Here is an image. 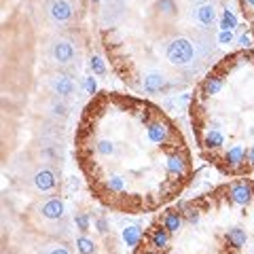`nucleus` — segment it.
<instances>
[{
    "instance_id": "33",
    "label": "nucleus",
    "mask_w": 254,
    "mask_h": 254,
    "mask_svg": "<svg viewBox=\"0 0 254 254\" xmlns=\"http://www.w3.org/2000/svg\"><path fill=\"white\" fill-rule=\"evenodd\" d=\"M240 45H242V47H248V45H250V36H248V34H242V36H240Z\"/></svg>"
},
{
    "instance_id": "31",
    "label": "nucleus",
    "mask_w": 254,
    "mask_h": 254,
    "mask_svg": "<svg viewBox=\"0 0 254 254\" xmlns=\"http://www.w3.org/2000/svg\"><path fill=\"white\" fill-rule=\"evenodd\" d=\"M231 41H233L231 30H222V34H220V43H231Z\"/></svg>"
},
{
    "instance_id": "21",
    "label": "nucleus",
    "mask_w": 254,
    "mask_h": 254,
    "mask_svg": "<svg viewBox=\"0 0 254 254\" xmlns=\"http://www.w3.org/2000/svg\"><path fill=\"white\" fill-rule=\"evenodd\" d=\"M76 250H78V254H93L95 252V244L89 240V237L81 235L76 240Z\"/></svg>"
},
{
    "instance_id": "13",
    "label": "nucleus",
    "mask_w": 254,
    "mask_h": 254,
    "mask_svg": "<svg viewBox=\"0 0 254 254\" xmlns=\"http://www.w3.org/2000/svg\"><path fill=\"white\" fill-rule=\"evenodd\" d=\"M150 246H153L155 250H163L170 246V231L165 227H157L153 229V233H150Z\"/></svg>"
},
{
    "instance_id": "29",
    "label": "nucleus",
    "mask_w": 254,
    "mask_h": 254,
    "mask_svg": "<svg viewBox=\"0 0 254 254\" xmlns=\"http://www.w3.org/2000/svg\"><path fill=\"white\" fill-rule=\"evenodd\" d=\"M81 189V180H78L76 176H72V178H68V190L72 193V190H78Z\"/></svg>"
},
{
    "instance_id": "15",
    "label": "nucleus",
    "mask_w": 254,
    "mask_h": 254,
    "mask_svg": "<svg viewBox=\"0 0 254 254\" xmlns=\"http://www.w3.org/2000/svg\"><path fill=\"white\" fill-rule=\"evenodd\" d=\"M203 144L208 148H220L222 144H225V133H222L220 129H208L205 131V138H203Z\"/></svg>"
},
{
    "instance_id": "28",
    "label": "nucleus",
    "mask_w": 254,
    "mask_h": 254,
    "mask_svg": "<svg viewBox=\"0 0 254 254\" xmlns=\"http://www.w3.org/2000/svg\"><path fill=\"white\" fill-rule=\"evenodd\" d=\"M47 254H70V250L66 248V246H60V244H55V246H51L49 248V252Z\"/></svg>"
},
{
    "instance_id": "7",
    "label": "nucleus",
    "mask_w": 254,
    "mask_h": 254,
    "mask_svg": "<svg viewBox=\"0 0 254 254\" xmlns=\"http://www.w3.org/2000/svg\"><path fill=\"white\" fill-rule=\"evenodd\" d=\"M165 85H168V78H165L163 72H159V70H153V72H146L144 78H142V89L150 95H157L165 89Z\"/></svg>"
},
{
    "instance_id": "26",
    "label": "nucleus",
    "mask_w": 254,
    "mask_h": 254,
    "mask_svg": "<svg viewBox=\"0 0 254 254\" xmlns=\"http://www.w3.org/2000/svg\"><path fill=\"white\" fill-rule=\"evenodd\" d=\"M185 218L190 222V225H195V222L199 220V212H197L195 208H187V212H185Z\"/></svg>"
},
{
    "instance_id": "1",
    "label": "nucleus",
    "mask_w": 254,
    "mask_h": 254,
    "mask_svg": "<svg viewBox=\"0 0 254 254\" xmlns=\"http://www.w3.org/2000/svg\"><path fill=\"white\" fill-rule=\"evenodd\" d=\"M165 58H168V62L174 64V66L185 68L189 64H193V60H195V47L189 38L176 36L165 47Z\"/></svg>"
},
{
    "instance_id": "22",
    "label": "nucleus",
    "mask_w": 254,
    "mask_h": 254,
    "mask_svg": "<svg viewBox=\"0 0 254 254\" xmlns=\"http://www.w3.org/2000/svg\"><path fill=\"white\" fill-rule=\"evenodd\" d=\"M89 66H91V70H93V74H106V66H104V60L102 58H98V55H93L91 58V62H89Z\"/></svg>"
},
{
    "instance_id": "11",
    "label": "nucleus",
    "mask_w": 254,
    "mask_h": 254,
    "mask_svg": "<svg viewBox=\"0 0 254 254\" xmlns=\"http://www.w3.org/2000/svg\"><path fill=\"white\" fill-rule=\"evenodd\" d=\"M193 19L199 23L201 28H208L212 26V21L216 19V6H214L212 2H203V4H197L193 9Z\"/></svg>"
},
{
    "instance_id": "9",
    "label": "nucleus",
    "mask_w": 254,
    "mask_h": 254,
    "mask_svg": "<svg viewBox=\"0 0 254 254\" xmlns=\"http://www.w3.org/2000/svg\"><path fill=\"white\" fill-rule=\"evenodd\" d=\"M32 182H34V187L38 190L47 193V190H53L55 187H58V174H55L53 170H49V168H43V170H38L34 174Z\"/></svg>"
},
{
    "instance_id": "25",
    "label": "nucleus",
    "mask_w": 254,
    "mask_h": 254,
    "mask_svg": "<svg viewBox=\"0 0 254 254\" xmlns=\"http://www.w3.org/2000/svg\"><path fill=\"white\" fill-rule=\"evenodd\" d=\"M51 110H53V115H58V117H66L68 115V106L64 104V102H60V100L51 102Z\"/></svg>"
},
{
    "instance_id": "34",
    "label": "nucleus",
    "mask_w": 254,
    "mask_h": 254,
    "mask_svg": "<svg viewBox=\"0 0 254 254\" xmlns=\"http://www.w3.org/2000/svg\"><path fill=\"white\" fill-rule=\"evenodd\" d=\"M155 254H163V252H161V250H159V252H155Z\"/></svg>"
},
{
    "instance_id": "18",
    "label": "nucleus",
    "mask_w": 254,
    "mask_h": 254,
    "mask_svg": "<svg viewBox=\"0 0 254 254\" xmlns=\"http://www.w3.org/2000/svg\"><path fill=\"white\" fill-rule=\"evenodd\" d=\"M157 11L163 15V17H176L178 15V4L176 0H157Z\"/></svg>"
},
{
    "instance_id": "14",
    "label": "nucleus",
    "mask_w": 254,
    "mask_h": 254,
    "mask_svg": "<svg viewBox=\"0 0 254 254\" xmlns=\"http://www.w3.org/2000/svg\"><path fill=\"white\" fill-rule=\"evenodd\" d=\"M222 85H225V83H222L220 76L210 74V76H205V81H203V85H201V91H203L205 95H216V93H220Z\"/></svg>"
},
{
    "instance_id": "12",
    "label": "nucleus",
    "mask_w": 254,
    "mask_h": 254,
    "mask_svg": "<svg viewBox=\"0 0 254 254\" xmlns=\"http://www.w3.org/2000/svg\"><path fill=\"white\" fill-rule=\"evenodd\" d=\"M225 161H227V165L231 170H240L242 165H244V161H246V148L242 144H233L231 148L227 150Z\"/></svg>"
},
{
    "instance_id": "4",
    "label": "nucleus",
    "mask_w": 254,
    "mask_h": 254,
    "mask_svg": "<svg viewBox=\"0 0 254 254\" xmlns=\"http://www.w3.org/2000/svg\"><path fill=\"white\" fill-rule=\"evenodd\" d=\"M51 58L60 64V66H68L74 62V47L68 38H58L51 45Z\"/></svg>"
},
{
    "instance_id": "6",
    "label": "nucleus",
    "mask_w": 254,
    "mask_h": 254,
    "mask_svg": "<svg viewBox=\"0 0 254 254\" xmlns=\"http://www.w3.org/2000/svg\"><path fill=\"white\" fill-rule=\"evenodd\" d=\"M229 199L235 205H248L252 201V185L246 180H237L229 187Z\"/></svg>"
},
{
    "instance_id": "10",
    "label": "nucleus",
    "mask_w": 254,
    "mask_h": 254,
    "mask_svg": "<svg viewBox=\"0 0 254 254\" xmlns=\"http://www.w3.org/2000/svg\"><path fill=\"white\" fill-rule=\"evenodd\" d=\"M51 89L58 98H70V95H74L76 85L68 74H58V76H53V81H51Z\"/></svg>"
},
{
    "instance_id": "24",
    "label": "nucleus",
    "mask_w": 254,
    "mask_h": 254,
    "mask_svg": "<svg viewBox=\"0 0 254 254\" xmlns=\"http://www.w3.org/2000/svg\"><path fill=\"white\" fill-rule=\"evenodd\" d=\"M222 30H233L235 28V15L231 11H225V15H222V23H220Z\"/></svg>"
},
{
    "instance_id": "23",
    "label": "nucleus",
    "mask_w": 254,
    "mask_h": 254,
    "mask_svg": "<svg viewBox=\"0 0 254 254\" xmlns=\"http://www.w3.org/2000/svg\"><path fill=\"white\" fill-rule=\"evenodd\" d=\"M74 225H76V229L78 231H89V216L87 214H76L74 216Z\"/></svg>"
},
{
    "instance_id": "8",
    "label": "nucleus",
    "mask_w": 254,
    "mask_h": 254,
    "mask_svg": "<svg viewBox=\"0 0 254 254\" xmlns=\"http://www.w3.org/2000/svg\"><path fill=\"white\" fill-rule=\"evenodd\" d=\"M64 212H66V205H64L60 197H49V199L41 203V214L47 220H60L64 218Z\"/></svg>"
},
{
    "instance_id": "32",
    "label": "nucleus",
    "mask_w": 254,
    "mask_h": 254,
    "mask_svg": "<svg viewBox=\"0 0 254 254\" xmlns=\"http://www.w3.org/2000/svg\"><path fill=\"white\" fill-rule=\"evenodd\" d=\"M246 161H248L252 168H254V146H250V148H246Z\"/></svg>"
},
{
    "instance_id": "30",
    "label": "nucleus",
    "mask_w": 254,
    "mask_h": 254,
    "mask_svg": "<svg viewBox=\"0 0 254 254\" xmlns=\"http://www.w3.org/2000/svg\"><path fill=\"white\" fill-rule=\"evenodd\" d=\"M95 225H98V231L100 233H108V222H106V218H98Z\"/></svg>"
},
{
    "instance_id": "5",
    "label": "nucleus",
    "mask_w": 254,
    "mask_h": 254,
    "mask_svg": "<svg viewBox=\"0 0 254 254\" xmlns=\"http://www.w3.org/2000/svg\"><path fill=\"white\" fill-rule=\"evenodd\" d=\"M165 172L170 174V176L174 178H182L187 176L189 172V159L178 153V150H174V153H170L168 157H165Z\"/></svg>"
},
{
    "instance_id": "17",
    "label": "nucleus",
    "mask_w": 254,
    "mask_h": 254,
    "mask_svg": "<svg viewBox=\"0 0 254 254\" xmlns=\"http://www.w3.org/2000/svg\"><path fill=\"white\" fill-rule=\"evenodd\" d=\"M142 240V229L138 225H131V227H125L123 229V242L127 246H138V242Z\"/></svg>"
},
{
    "instance_id": "20",
    "label": "nucleus",
    "mask_w": 254,
    "mask_h": 254,
    "mask_svg": "<svg viewBox=\"0 0 254 254\" xmlns=\"http://www.w3.org/2000/svg\"><path fill=\"white\" fill-rule=\"evenodd\" d=\"M106 190L108 193H123L125 190V178L119 174H110L106 178Z\"/></svg>"
},
{
    "instance_id": "3",
    "label": "nucleus",
    "mask_w": 254,
    "mask_h": 254,
    "mask_svg": "<svg viewBox=\"0 0 254 254\" xmlns=\"http://www.w3.org/2000/svg\"><path fill=\"white\" fill-rule=\"evenodd\" d=\"M47 13H49V17L58 23H66L72 19L74 15V6L70 0H49V4H47Z\"/></svg>"
},
{
    "instance_id": "27",
    "label": "nucleus",
    "mask_w": 254,
    "mask_h": 254,
    "mask_svg": "<svg viewBox=\"0 0 254 254\" xmlns=\"http://www.w3.org/2000/svg\"><path fill=\"white\" fill-rule=\"evenodd\" d=\"M95 89H98V85H95V78H93V76H87V78H85V91L93 95Z\"/></svg>"
},
{
    "instance_id": "16",
    "label": "nucleus",
    "mask_w": 254,
    "mask_h": 254,
    "mask_svg": "<svg viewBox=\"0 0 254 254\" xmlns=\"http://www.w3.org/2000/svg\"><path fill=\"white\" fill-rule=\"evenodd\" d=\"M163 227L168 229L170 233H178L180 227H182V216H180L176 210H170V212L163 216Z\"/></svg>"
},
{
    "instance_id": "2",
    "label": "nucleus",
    "mask_w": 254,
    "mask_h": 254,
    "mask_svg": "<svg viewBox=\"0 0 254 254\" xmlns=\"http://www.w3.org/2000/svg\"><path fill=\"white\" fill-rule=\"evenodd\" d=\"M146 138L150 144L161 146L168 144L172 138V127L170 123H165L163 119H155V121H146Z\"/></svg>"
},
{
    "instance_id": "19",
    "label": "nucleus",
    "mask_w": 254,
    "mask_h": 254,
    "mask_svg": "<svg viewBox=\"0 0 254 254\" xmlns=\"http://www.w3.org/2000/svg\"><path fill=\"white\" fill-rule=\"evenodd\" d=\"M246 240H248V235H246V231H244V229H240V227H231L227 231V242L231 244V246H235V248L244 246Z\"/></svg>"
}]
</instances>
